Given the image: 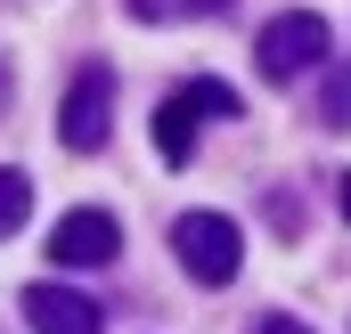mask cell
Returning <instances> with one entry per match:
<instances>
[{"label": "cell", "mask_w": 351, "mask_h": 334, "mask_svg": "<svg viewBox=\"0 0 351 334\" xmlns=\"http://www.w3.org/2000/svg\"><path fill=\"white\" fill-rule=\"evenodd\" d=\"M229 114H237V90L229 82H213V74H204V82H180L172 98L156 106V155H164V164H188V155H196V131H204V123H229Z\"/></svg>", "instance_id": "cell-1"}, {"label": "cell", "mask_w": 351, "mask_h": 334, "mask_svg": "<svg viewBox=\"0 0 351 334\" xmlns=\"http://www.w3.org/2000/svg\"><path fill=\"white\" fill-rule=\"evenodd\" d=\"M172 253H180V269L196 285H229L245 269V237H237L229 212H180L172 220Z\"/></svg>", "instance_id": "cell-2"}, {"label": "cell", "mask_w": 351, "mask_h": 334, "mask_svg": "<svg viewBox=\"0 0 351 334\" xmlns=\"http://www.w3.org/2000/svg\"><path fill=\"white\" fill-rule=\"evenodd\" d=\"M327 16H311V8H286V16H269L262 41H254V74L262 82H294V74H311V66H327Z\"/></svg>", "instance_id": "cell-3"}, {"label": "cell", "mask_w": 351, "mask_h": 334, "mask_svg": "<svg viewBox=\"0 0 351 334\" xmlns=\"http://www.w3.org/2000/svg\"><path fill=\"white\" fill-rule=\"evenodd\" d=\"M106 131H114V66H98V57H90L82 74L66 82V106H58V139H66L74 155H98V147H106Z\"/></svg>", "instance_id": "cell-4"}, {"label": "cell", "mask_w": 351, "mask_h": 334, "mask_svg": "<svg viewBox=\"0 0 351 334\" xmlns=\"http://www.w3.org/2000/svg\"><path fill=\"white\" fill-rule=\"evenodd\" d=\"M114 253H123L114 212H66V220L49 229V261H58V269H106Z\"/></svg>", "instance_id": "cell-5"}, {"label": "cell", "mask_w": 351, "mask_h": 334, "mask_svg": "<svg viewBox=\"0 0 351 334\" xmlns=\"http://www.w3.org/2000/svg\"><path fill=\"white\" fill-rule=\"evenodd\" d=\"M25 326L33 334H106V310L74 285H25Z\"/></svg>", "instance_id": "cell-6"}, {"label": "cell", "mask_w": 351, "mask_h": 334, "mask_svg": "<svg viewBox=\"0 0 351 334\" xmlns=\"http://www.w3.org/2000/svg\"><path fill=\"white\" fill-rule=\"evenodd\" d=\"M25 212H33V179H25L16 164H0V237H16Z\"/></svg>", "instance_id": "cell-7"}, {"label": "cell", "mask_w": 351, "mask_h": 334, "mask_svg": "<svg viewBox=\"0 0 351 334\" xmlns=\"http://www.w3.org/2000/svg\"><path fill=\"white\" fill-rule=\"evenodd\" d=\"M319 123H327V131H351V66L327 74V90H319Z\"/></svg>", "instance_id": "cell-8"}, {"label": "cell", "mask_w": 351, "mask_h": 334, "mask_svg": "<svg viewBox=\"0 0 351 334\" xmlns=\"http://www.w3.org/2000/svg\"><path fill=\"white\" fill-rule=\"evenodd\" d=\"M262 220L278 229V237H302V196H294V188H269V196H262Z\"/></svg>", "instance_id": "cell-9"}, {"label": "cell", "mask_w": 351, "mask_h": 334, "mask_svg": "<svg viewBox=\"0 0 351 334\" xmlns=\"http://www.w3.org/2000/svg\"><path fill=\"white\" fill-rule=\"evenodd\" d=\"M123 8H131L139 25H164V16H180V8H188V0H123Z\"/></svg>", "instance_id": "cell-10"}, {"label": "cell", "mask_w": 351, "mask_h": 334, "mask_svg": "<svg viewBox=\"0 0 351 334\" xmlns=\"http://www.w3.org/2000/svg\"><path fill=\"white\" fill-rule=\"evenodd\" d=\"M254 334H311V326H302V318H262Z\"/></svg>", "instance_id": "cell-11"}, {"label": "cell", "mask_w": 351, "mask_h": 334, "mask_svg": "<svg viewBox=\"0 0 351 334\" xmlns=\"http://www.w3.org/2000/svg\"><path fill=\"white\" fill-rule=\"evenodd\" d=\"M188 8H196V16H221V8H237V0H188Z\"/></svg>", "instance_id": "cell-12"}, {"label": "cell", "mask_w": 351, "mask_h": 334, "mask_svg": "<svg viewBox=\"0 0 351 334\" xmlns=\"http://www.w3.org/2000/svg\"><path fill=\"white\" fill-rule=\"evenodd\" d=\"M8 90H16V74H8V57H0V114H8Z\"/></svg>", "instance_id": "cell-13"}, {"label": "cell", "mask_w": 351, "mask_h": 334, "mask_svg": "<svg viewBox=\"0 0 351 334\" xmlns=\"http://www.w3.org/2000/svg\"><path fill=\"white\" fill-rule=\"evenodd\" d=\"M335 204H343V220H351V171H343V179H335Z\"/></svg>", "instance_id": "cell-14"}]
</instances>
